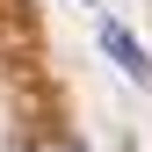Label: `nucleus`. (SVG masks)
Returning a JSON list of instances; mask_svg holds the SVG:
<instances>
[{
  "label": "nucleus",
  "mask_w": 152,
  "mask_h": 152,
  "mask_svg": "<svg viewBox=\"0 0 152 152\" xmlns=\"http://www.w3.org/2000/svg\"><path fill=\"white\" fill-rule=\"evenodd\" d=\"M94 36H102V51H109V65H116V72H123L130 87H145V94H152V51L138 44V36H130V29L116 22V15H102V22H94Z\"/></svg>",
  "instance_id": "f257e3e1"
},
{
  "label": "nucleus",
  "mask_w": 152,
  "mask_h": 152,
  "mask_svg": "<svg viewBox=\"0 0 152 152\" xmlns=\"http://www.w3.org/2000/svg\"><path fill=\"white\" fill-rule=\"evenodd\" d=\"M22 152H87V145H80V138H65V130H44V138H29Z\"/></svg>",
  "instance_id": "f03ea898"
},
{
  "label": "nucleus",
  "mask_w": 152,
  "mask_h": 152,
  "mask_svg": "<svg viewBox=\"0 0 152 152\" xmlns=\"http://www.w3.org/2000/svg\"><path fill=\"white\" fill-rule=\"evenodd\" d=\"M87 7H102V0H87Z\"/></svg>",
  "instance_id": "7ed1b4c3"
}]
</instances>
